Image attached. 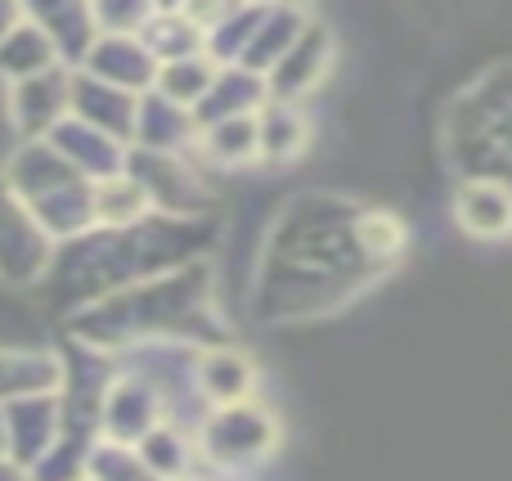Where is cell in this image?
<instances>
[{
	"label": "cell",
	"instance_id": "cell-1",
	"mask_svg": "<svg viewBox=\"0 0 512 481\" xmlns=\"http://www.w3.org/2000/svg\"><path fill=\"white\" fill-rule=\"evenodd\" d=\"M68 99H72V81L54 68H41V72H32V77L14 81L9 108H14V122L23 126L27 135H41V131H50V126H59Z\"/></svg>",
	"mask_w": 512,
	"mask_h": 481
},
{
	"label": "cell",
	"instance_id": "cell-2",
	"mask_svg": "<svg viewBox=\"0 0 512 481\" xmlns=\"http://www.w3.org/2000/svg\"><path fill=\"white\" fill-rule=\"evenodd\" d=\"M90 68L99 72V77L108 81V86H122V90H135L140 81H149L153 72V50L140 41H126L122 32L108 36V41L95 45V54H90Z\"/></svg>",
	"mask_w": 512,
	"mask_h": 481
},
{
	"label": "cell",
	"instance_id": "cell-5",
	"mask_svg": "<svg viewBox=\"0 0 512 481\" xmlns=\"http://www.w3.org/2000/svg\"><path fill=\"white\" fill-rule=\"evenodd\" d=\"M149 5L153 0H95V18L113 32H131V27L149 23Z\"/></svg>",
	"mask_w": 512,
	"mask_h": 481
},
{
	"label": "cell",
	"instance_id": "cell-6",
	"mask_svg": "<svg viewBox=\"0 0 512 481\" xmlns=\"http://www.w3.org/2000/svg\"><path fill=\"white\" fill-rule=\"evenodd\" d=\"M14 23H18V9H14V0H0V36H5Z\"/></svg>",
	"mask_w": 512,
	"mask_h": 481
},
{
	"label": "cell",
	"instance_id": "cell-3",
	"mask_svg": "<svg viewBox=\"0 0 512 481\" xmlns=\"http://www.w3.org/2000/svg\"><path fill=\"white\" fill-rule=\"evenodd\" d=\"M54 63V41L45 36V27L36 23H14L0 36V72L14 81L32 77V72L50 68Z\"/></svg>",
	"mask_w": 512,
	"mask_h": 481
},
{
	"label": "cell",
	"instance_id": "cell-4",
	"mask_svg": "<svg viewBox=\"0 0 512 481\" xmlns=\"http://www.w3.org/2000/svg\"><path fill=\"white\" fill-rule=\"evenodd\" d=\"M162 86H167V95H176V99H194L212 86V72H207L203 59L185 54V59H176L167 72H162Z\"/></svg>",
	"mask_w": 512,
	"mask_h": 481
}]
</instances>
